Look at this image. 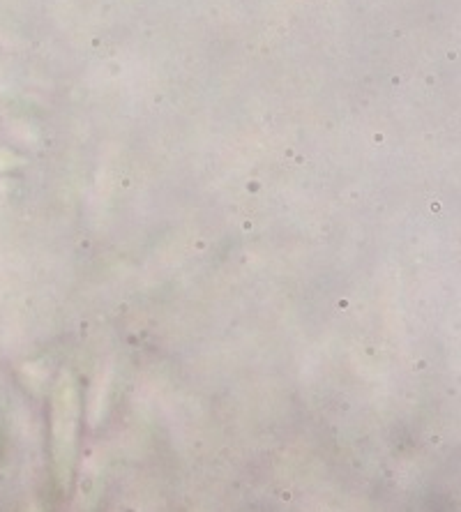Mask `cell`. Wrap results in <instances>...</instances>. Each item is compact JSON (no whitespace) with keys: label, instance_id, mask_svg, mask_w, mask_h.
Returning a JSON list of instances; mask_svg holds the SVG:
<instances>
[{"label":"cell","instance_id":"1","mask_svg":"<svg viewBox=\"0 0 461 512\" xmlns=\"http://www.w3.org/2000/svg\"><path fill=\"white\" fill-rule=\"evenodd\" d=\"M83 399L81 386L72 374L63 372L51 388L47 409V453L54 487L60 496H70L79 466Z\"/></svg>","mask_w":461,"mask_h":512},{"label":"cell","instance_id":"2","mask_svg":"<svg viewBox=\"0 0 461 512\" xmlns=\"http://www.w3.org/2000/svg\"><path fill=\"white\" fill-rule=\"evenodd\" d=\"M17 164H19L17 157H14L12 153H7V150L0 148V173L14 169V167H17Z\"/></svg>","mask_w":461,"mask_h":512},{"label":"cell","instance_id":"3","mask_svg":"<svg viewBox=\"0 0 461 512\" xmlns=\"http://www.w3.org/2000/svg\"><path fill=\"white\" fill-rule=\"evenodd\" d=\"M28 512H42L40 508H28Z\"/></svg>","mask_w":461,"mask_h":512}]
</instances>
